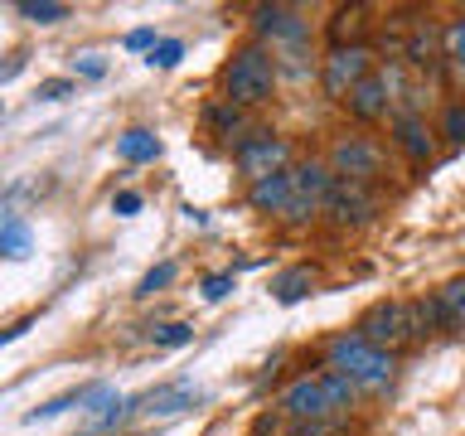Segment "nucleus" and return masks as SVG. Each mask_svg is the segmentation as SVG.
Masks as SVG:
<instances>
[{
	"label": "nucleus",
	"instance_id": "5701e85b",
	"mask_svg": "<svg viewBox=\"0 0 465 436\" xmlns=\"http://www.w3.org/2000/svg\"><path fill=\"white\" fill-rule=\"evenodd\" d=\"M15 10H20L29 25H58V20H68V5H58V0H20Z\"/></svg>",
	"mask_w": 465,
	"mask_h": 436
},
{
	"label": "nucleus",
	"instance_id": "c756f323",
	"mask_svg": "<svg viewBox=\"0 0 465 436\" xmlns=\"http://www.w3.org/2000/svg\"><path fill=\"white\" fill-rule=\"evenodd\" d=\"M446 58H450V64H456V68L465 73V20L446 25Z\"/></svg>",
	"mask_w": 465,
	"mask_h": 436
},
{
	"label": "nucleus",
	"instance_id": "aec40b11",
	"mask_svg": "<svg viewBox=\"0 0 465 436\" xmlns=\"http://www.w3.org/2000/svg\"><path fill=\"white\" fill-rule=\"evenodd\" d=\"M116 155L131 160V165H145V160H160V136L155 131H145V126H131L116 136Z\"/></svg>",
	"mask_w": 465,
	"mask_h": 436
},
{
	"label": "nucleus",
	"instance_id": "473e14b6",
	"mask_svg": "<svg viewBox=\"0 0 465 436\" xmlns=\"http://www.w3.org/2000/svg\"><path fill=\"white\" fill-rule=\"evenodd\" d=\"M232 282H238L232 272H213V276H203V301H223L228 291H232Z\"/></svg>",
	"mask_w": 465,
	"mask_h": 436
},
{
	"label": "nucleus",
	"instance_id": "7ed1b4c3",
	"mask_svg": "<svg viewBox=\"0 0 465 436\" xmlns=\"http://www.w3.org/2000/svg\"><path fill=\"white\" fill-rule=\"evenodd\" d=\"M276 93V58L267 44H242L238 54L223 64V102L232 107H262Z\"/></svg>",
	"mask_w": 465,
	"mask_h": 436
},
{
	"label": "nucleus",
	"instance_id": "6e6552de",
	"mask_svg": "<svg viewBox=\"0 0 465 436\" xmlns=\"http://www.w3.org/2000/svg\"><path fill=\"white\" fill-rule=\"evenodd\" d=\"M363 78H373V54L369 44H354V49H330L325 58V93L330 97H349Z\"/></svg>",
	"mask_w": 465,
	"mask_h": 436
},
{
	"label": "nucleus",
	"instance_id": "2f4dec72",
	"mask_svg": "<svg viewBox=\"0 0 465 436\" xmlns=\"http://www.w3.org/2000/svg\"><path fill=\"white\" fill-rule=\"evenodd\" d=\"M141 203H145V199L136 194V189H116V194H112V213H116V218H136Z\"/></svg>",
	"mask_w": 465,
	"mask_h": 436
},
{
	"label": "nucleus",
	"instance_id": "393cba45",
	"mask_svg": "<svg viewBox=\"0 0 465 436\" xmlns=\"http://www.w3.org/2000/svg\"><path fill=\"white\" fill-rule=\"evenodd\" d=\"M174 272H180V267H174V262H160V267H151V272H145V276H141V286H136V296H141V301H151V296H155V291H165V286L174 282Z\"/></svg>",
	"mask_w": 465,
	"mask_h": 436
},
{
	"label": "nucleus",
	"instance_id": "9b49d317",
	"mask_svg": "<svg viewBox=\"0 0 465 436\" xmlns=\"http://www.w3.org/2000/svg\"><path fill=\"white\" fill-rule=\"evenodd\" d=\"M252 25H257V39H272V44H301L305 39V20L291 5H257Z\"/></svg>",
	"mask_w": 465,
	"mask_h": 436
},
{
	"label": "nucleus",
	"instance_id": "20e7f679",
	"mask_svg": "<svg viewBox=\"0 0 465 436\" xmlns=\"http://www.w3.org/2000/svg\"><path fill=\"white\" fill-rule=\"evenodd\" d=\"M354 330H359L373 349H383V354H398V349L417 344L421 334H427V325H421V311H417V305H407V301H373L369 311L359 315Z\"/></svg>",
	"mask_w": 465,
	"mask_h": 436
},
{
	"label": "nucleus",
	"instance_id": "ddd939ff",
	"mask_svg": "<svg viewBox=\"0 0 465 436\" xmlns=\"http://www.w3.org/2000/svg\"><path fill=\"white\" fill-rule=\"evenodd\" d=\"M402 58L412 68H431L436 58H446V29L436 25V20L412 25V35H407V44H402Z\"/></svg>",
	"mask_w": 465,
	"mask_h": 436
},
{
	"label": "nucleus",
	"instance_id": "c9c22d12",
	"mask_svg": "<svg viewBox=\"0 0 465 436\" xmlns=\"http://www.w3.org/2000/svg\"><path fill=\"white\" fill-rule=\"evenodd\" d=\"M155 29H131V35H126V49H151L155 54Z\"/></svg>",
	"mask_w": 465,
	"mask_h": 436
},
{
	"label": "nucleus",
	"instance_id": "c85d7f7f",
	"mask_svg": "<svg viewBox=\"0 0 465 436\" xmlns=\"http://www.w3.org/2000/svg\"><path fill=\"white\" fill-rule=\"evenodd\" d=\"M180 58H184V44H180V39H160L155 54L145 58V64H151V68H174Z\"/></svg>",
	"mask_w": 465,
	"mask_h": 436
},
{
	"label": "nucleus",
	"instance_id": "a878e982",
	"mask_svg": "<svg viewBox=\"0 0 465 436\" xmlns=\"http://www.w3.org/2000/svg\"><path fill=\"white\" fill-rule=\"evenodd\" d=\"M441 301H446V311H450V325L465 330V276H456V282L441 286Z\"/></svg>",
	"mask_w": 465,
	"mask_h": 436
},
{
	"label": "nucleus",
	"instance_id": "a211bd4d",
	"mask_svg": "<svg viewBox=\"0 0 465 436\" xmlns=\"http://www.w3.org/2000/svg\"><path fill=\"white\" fill-rule=\"evenodd\" d=\"M315 286H320V272L311 267V262H301V267H286V272L272 282V291H276V301H282V305H296V301H305Z\"/></svg>",
	"mask_w": 465,
	"mask_h": 436
},
{
	"label": "nucleus",
	"instance_id": "0eeeda50",
	"mask_svg": "<svg viewBox=\"0 0 465 436\" xmlns=\"http://www.w3.org/2000/svg\"><path fill=\"white\" fill-rule=\"evenodd\" d=\"M330 170L340 174V180L373 184L378 170H383V151H378V141H369V136H340L330 145Z\"/></svg>",
	"mask_w": 465,
	"mask_h": 436
},
{
	"label": "nucleus",
	"instance_id": "b1692460",
	"mask_svg": "<svg viewBox=\"0 0 465 436\" xmlns=\"http://www.w3.org/2000/svg\"><path fill=\"white\" fill-rule=\"evenodd\" d=\"M417 311H421V325H427V334H431V330H456V325H450V311H446L441 291H436V296H427Z\"/></svg>",
	"mask_w": 465,
	"mask_h": 436
},
{
	"label": "nucleus",
	"instance_id": "dca6fc26",
	"mask_svg": "<svg viewBox=\"0 0 465 436\" xmlns=\"http://www.w3.org/2000/svg\"><path fill=\"white\" fill-rule=\"evenodd\" d=\"M112 398H116V392H112L107 383H87V388H73V392H64V398L35 407V412H25V421H29V427H39V421L68 412V407H97V402H112Z\"/></svg>",
	"mask_w": 465,
	"mask_h": 436
},
{
	"label": "nucleus",
	"instance_id": "7c9ffc66",
	"mask_svg": "<svg viewBox=\"0 0 465 436\" xmlns=\"http://www.w3.org/2000/svg\"><path fill=\"white\" fill-rule=\"evenodd\" d=\"M35 97H39V102H64V97H73V78H44V83L35 87Z\"/></svg>",
	"mask_w": 465,
	"mask_h": 436
},
{
	"label": "nucleus",
	"instance_id": "cd10ccee",
	"mask_svg": "<svg viewBox=\"0 0 465 436\" xmlns=\"http://www.w3.org/2000/svg\"><path fill=\"white\" fill-rule=\"evenodd\" d=\"M441 136H446L450 145L465 141V102H450V107L441 112Z\"/></svg>",
	"mask_w": 465,
	"mask_h": 436
},
{
	"label": "nucleus",
	"instance_id": "f257e3e1",
	"mask_svg": "<svg viewBox=\"0 0 465 436\" xmlns=\"http://www.w3.org/2000/svg\"><path fill=\"white\" fill-rule=\"evenodd\" d=\"M359 402V383L340 369H325V373H305L296 378L286 392H282V412L291 421H340L349 407Z\"/></svg>",
	"mask_w": 465,
	"mask_h": 436
},
{
	"label": "nucleus",
	"instance_id": "39448f33",
	"mask_svg": "<svg viewBox=\"0 0 465 436\" xmlns=\"http://www.w3.org/2000/svg\"><path fill=\"white\" fill-rule=\"evenodd\" d=\"M340 184V174L330 170V160H305L296 165V189H291V203H286V223H311V218L325 213V203Z\"/></svg>",
	"mask_w": 465,
	"mask_h": 436
},
{
	"label": "nucleus",
	"instance_id": "9d476101",
	"mask_svg": "<svg viewBox=\"0 0 465 436\" xmlns=\"http://www.w3.org/2000/svg\"><path fill=\"white\" fill-rule=\"evenodd\" d=\"M392 145H398L412 165H431L436 160V131L421 122V116H398V122H392Z\"/></svg>",
	"mask_w": 465,
	"mask_h": 436
},
{
	"label": "nucleus",
	"instance_id": "4468645a",
	"mask_svg": "<svg viewBox=\"0 0 465 436\" xmlns=\"http://www.w3.org/2000/svg\"><path fill=\"white\" fill-rule=\"evenodd\" d=\"M194 402H199V388L189 383V378H174V383H160V388L145 392L141 412L145 417H180L184 407H194Z\"/></svg>",
	"mask_w": 465,
	"mask_h": 436
},
{
	"label": "nucleus",
	"instance_id": "f03ea898",
	"mask_svg": "<svg viewBox=\"0 0 465 436\" xmlns=\"http://www.w3.org/2000/svg\"><path fill=\"white\" fill-rule=\"evenodd\" d=\"M325 359H330V369H340V373L354 378L359 392H383L392 378H398V354H383V349H373L359 330L334 334V340L325 344Z\"/></svg>",
	"mask_w": 465,
	"mask_h": 436
},
{
	"label": "nucleus",
	"instance_id": "f704fd0d",
	"mask_svg": "<svg viewBox=\"0 0 465 436\" xmlns=\"http://www.w3.org/2000/svg\"><path fill=\"white\" fill-rule=\"evenodd\" d=\"M291 436H344L340 421H305V427H296Z\"/></svg>",
	"mask_w": 465,
	"mask_h": 436
},
{
	"label": "nucleus",
	"instance_id": "423d86ee",
	"mask_svg": "<svg viewBox=\"0 0 465 436\" xmlns=\"http://www.w3.org/2000/svg\"><path fill=\"white\" fill-rule=\"evenodd\" d=\"M232 160H238V174H242L247 184L272 180V174L291 170V141H286V136H276V131H257V136L238 141Z\"/></svg>",
	"mask_w": 465,
	"mask_h": 436
},
{
	"label": "nucleus",
	"instance_id": "6ab92c4d",
	"mask_svg": "<svg viewBox=\"0 0 465 436\" xmlns=\"http://www.w3.org/2000/svg\"><path fill=\"white\" fill-rule=\"evenodd\" d=\"M145 407V398H126V392H116L112 402H102V412H93V421H87V431L102 436V431H116V427H126L131 417H136Z\"/></svg>",
	"mask_w": 465,
	"mask_h": 436
},
{
	"label": "nucleus",
	"instance_id": "72a5a7b5",
	"mask_svg": "<svg viewBox=\"0 0 465 436\" xmlns=\"http://www.w3.org/2000/svg\"><path fill=\"white\" fill-rule=\"evenodd\" d=\"M73 73H83V78H102V73H107V58H102V54H73Z\"/></svg>",
	"mask_w": 465,
	"mask_h": 436
},
{
	"label": "nucleus",
	"instance_id": "412c9836",
	"mask_svg": "<svg viewBox=\"0 0 465 436\" xmlns=\"http://www.w3.org/2000/svg\"><path fill=\"white\" fill-rule=\"evenodd\" d=\"M0 253H5L10 262L29 257V223L15 209H5V218H0Z\"/></svg>",
	"mask_w": 465,
	"mask_h": 436
},
{
	"label": "nucleus",
	"instance_id": "f8f14e48",
	"mask_svg": "<svg viewBox=\"0 0 465 436\" xmlns=\"http://www.w3.org/2000/svg\"><path fill=\"white\" fill-rule=\"evenodd\" d=\"M388 78L383 73H373V78H363L354 93L344 97V107H349V116H354V122H363V126H373V122H383L388 116Z\"/></svg>",
	"mask_w": 465,
	"mask_h": 436
},
{
	"label": "nucleus",
	"instance_id": "4be33fe9",
	"mask_svg": "<svg viewBox=\"0 0 465 436\" xmlns=\"http://www.w3.org/2000/svg\"><path fill=\"white\" fill-rule=\"evenodd\" d=\"M203 122H209L218 136H228V141L242 136V126H247V122H242V107H232V102H213V107H203ZM242 141H247V136H242Z\"/></svg>",
	"mask_w": 465,
	"mask_h": 436
},
{
	"label": "nucleus",
	"instance_id": "bb28decb",
	"mask_svg": "<svg viewBox=\"0 0 465 436\" xmlns=\"http://www.w3.org/2000/svg\"><path fill=\"white\" fill-rule=\"evenodd\" d=\"M151 340H155L160 349H184L189 340H194V325H180V320H174V325H155Z\"/></svg>",
	"mask_w": 465,
	"mask_h": 436
},
{
	"label": "nucleus",
	"instance_id": "2eb2a0df",
	"mask_svg": "<svg viewBox=\"0 0 465 436\" xmlns=\"http://www.w3.org/2000/svg\"><path fill=\"white\" fill-rule=\"evenodd\" d=\"M369 5H340L330 15L325 35H330V49H354V44H363V35H369Z\"/></svg>",
	"mask_w": 465,
	"mask_h": 436
},
{
	"label": "nucleus",
	"instance_id": "1a4fd4ad",
	"mask_svg": "<svg viewBox=\"0 0 465 436\" xmlns=\"http://www.w3.org/2000/svg\"><path fill=\"white\" fill-rule=\"evenodd\" d=\"M325 213H330V223H334V228H359V223H369V218L378 213L373 184L340 180V184H334V194H330V203H325Z\"/></svg>",
	"mask_w": 465,
	"mask_h": 436
},
{
	"label": "nucleus",
	"instance_id": "f3484780",
	"mask_svg": "<svg viewBox=\"0 0 465 436\" xmlns=\"http://www.w3.org/2000/svg\"><path fill=\"white\" fill-rule=\"evenodd\" d=\"M291 189H296V165L282 170V174H272V180H257L252 189H247V203H252L257 213H286Z\"/></svg>",
	"mask_w": 465,
	"mask_h": 436
}]
</instances>
